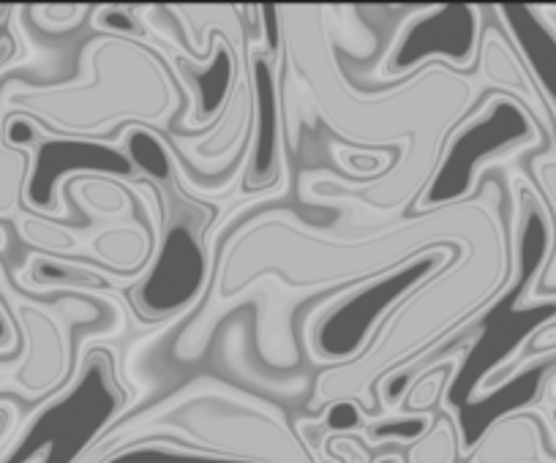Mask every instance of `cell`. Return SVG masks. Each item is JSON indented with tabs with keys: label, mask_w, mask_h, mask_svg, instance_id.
I'll return each instance as SVG.
<instances>
[{
	"label": "cell",
	"mask_w": 556,
	"mask_h": 463,
	"mask_svg": "<svg viewBox=\"0 0 556 463\" xmlns=\"http://www.w3.org/2000/svg\"><path fill=\"white\" fill-rule=\"evenodd\" d=\"M83 68L90 79L66 85L20 82L3 90V104L14 115L36 120L41 131L58 140L104 142L121 131L123 124L159 126L186 106L184 79L164 52L148 44V39L123 36H96L83 47Z\"/></svg>",
	"instance_id": "3"
},
{
	"label": "cell",
	"mask_w": 556,
	"mask_h": 463,
	"mask_svg": "<svg viewBox=\"0 0 556 463\" xmlns=\"http://www.w3.org/2000/svg\"><path fill=\"white\" fill-rule=\"evenodd\" d=\"M483 25V9L478 7L412 9L395 36H390L374 72L377 85L371 88L395 85L434 63H445L458 74H475Z\"/></svg>",
	"instance_id": "6"
},
{
	"label": "cell",
	"mask_w": 556,
	"mask_h": 463,
	"mask_svg": "<svg viewBox=\"0 0 556 463\" xmlns=\"http://www.w3.org/2000/svg\"><path fill=\"white\" fill-rule=\"evenodd\" d=\"M28 14L36 28H41L45 34L61 36L79 28L85 23V17L93 12L88 7H30Z\"/></svg>",
	"instance_id": "14"
},
{
	"label": "cell",
	"mask_w": 556,
	"mask_h": 463,
	"mask_svg": "<svg viewBox=\"0 0 556 463\" xmlns=\"http://www.w3.org/2000/svg\"><path fill=\"white\" fill-rule=\"evenodd\" d=\"M548 417H551V430H556V407L554 403L548 407Z\"/></svg>",
	"instance_id": "21"
},
{
	"label": "cell",
	"mask_w": 556,
	"mask_h": 463,
	"mask_svg": "<svg viewBox=\"0 0 556 463\" xmlns=\"http://www.w3.org/2000/svg\"><path fill=\"white\" fill-rule=\"evenodd\" d=\"M292 88L303 118L314 115L336 137L366 153H399L377 183L346 189L377 213H404L420 202L447 140L480 101V79L434 63L395 85L361 90L341 72L325 9H278Z\"/></svg>",
	"instance_id": "1"
},
{
	"label": "cell",
	"mask_w": 556,
	"mask_h": 463,
	"mask_svg": "<svg viewBox=\"0 0 556 463\" xmlns=\"http://www.w3.org/2000/svg\"><path fill=\"white\" fill-rule=\"evenodd\" d=\"M14 55H17V44L12 36H0V72L14 61Z\"/></svg>",
	"instance_id": "19"
},
{
	"label": "cell",
	"mask_w": 556,
	"mask_h": 463,
	"mask_svg": "<svg viewBox=\"0 0 556 463\" xmlns=\"http://www.w3.org/2000/svg\"><path fill=\"white\" fill-rule=\"evenodd\" d=\"M20 423V409L12 398H0V452L7 450L9 436L14 434Z\"/></svg>",
	"instance_id": "18"
},
{
	"label": "cell",
	"mask_w": 556,
	"mask_h": 463,
	"mask_svg": "<svg viewBox=\"0 0 556 463\" xmlns=\"http://www.w3.org/2000/svg\"><path fill=\"white\" fill-rule=\"evenodd\" d=\"M17 229L25 241L34 243V246H39V248H45V252L55 254V257L68 254L74 246H77L74 235H68L66 229L55 227V223L45 221V218H36V216L20 218Z\"/></svg>",
	"instance_id": "13"
},
{
	"label": "cell",
	"mask_w": 556,
	"mask_h": 463,
	"mask_svg": "<svg viewBox=\"0 0 556 463\" xmlns=\"http://www.w3.org/2000/svg\"><path fill=\"white\" fill-rule=\"evenodd\" d=\"M540 142L543 131L518 101L483 88L478 106L456 126L429 189L409 213L417 216L472 200L480 191L485 169L523 151H534Z\"/></svg>",
	"instance_id": "5"
},
{
	"label": "cell",
	"mask_w": 556,
	"mask_h": 463,
	"mask_svg": "<svg viewBox=\"0 0 556 463\" xmlns=\"http://www.w3.org/2000/svg\"><path fill=\"white\" fill-rule=\"evenodd\" d=\"M491 12L502 20V30L556 115V23L551 12L540 7H496Z\"/></svg>",
	"instance_id": "7"
},
{
	"label": "cell",
	"mask_w": 556,
	"mask_h": 463,
	"mask_svg": "<svg viewBox=\"0 0 556 463\" xmlns=\"http://www.w3.org/2000/svg\"><path fill=\"white\" fill-rule=\"evenodd\" d=\"M39 140H41V126L36 124V120L25 118V115H12V118L7 120V145L12 147V151L25 153Z\"/></svg>",
	"instance_id": "16"
},
{
	"label": "cell",
	"mask_w": 556,
	"mask_h": 463,
	"mask_svg": "<svg viewBox=\"0 0 556 463\" xmlns=\"http://www.w3.org/2000/svg\"><path fill=\"white\" fill-rule=\"evenodd\" d=\"M126 407L110 349L93 346L77 360V374L52 396L0 452V463H52L58 455L79 458Z\"/></svg>",
	"instance_id": "4"
},
{
	"label": "cell",
	"mask_w": 556,
	"mask_h": 463,
	"mask_svg": "<svg viewBox=\"0 0 556 463\" xmlns=\"http://www.w3.org/2000/svg\"><path fill=\"white\" fill-rule=\"evenodd\" d=\"M0 279H3V265H0Z\"/></svg>",
	"instance_id": "23"
},
{
	"label": "cell",
	"mask_w": 556,
	"mask_h": 463,
	"mask_svg": "<svg viewBox=\"0 0 556 463\" xmlns=\"http://www.w3.org/2000/svg\"><path fill=\"white\" fill-rule=\"evenodd\" d=\"M529 175L534 180V189L543 196L545 207H548L551 223H554V246H551L548 265H545L543 275H540L538 286L532 292V303L556 300V151L538 153L529 162Z\"/></svg>",
	"instance_id": "10"
},
{
	"label": "cell",
	"mask_w": 556,
	"mask_h": 463,
	"mask_svg": "<svg viewBox=\"0 0 556 463\" xmlns=\"http://www.w3.org/2000/svg\"><path fill=\"white\" fill-rule=\"evenodd\" d=\"M325 17L333 20V23H328V28L339 57L346 55V61L352 63H366L374 52L382 50L379 36L374 34L371 25L361 20V9L328 7L325 9Z\"/></svg>",
	"instance_id": "9"
},
{
	"label": "cell",
	"mask_w": 556,
	"mask_h": 463,
	"mask_svg": "<svg viewBox=\"0 0 556 463\" xmlns=\"http://www.w3.org/2000/svg\"><path fill=\"white\" fill-rule=\"evenodd\" d=\"M458 417L451 409L434 414V423L406 450V463H458Z\"/></svg>",
	"instance_id": "11"
},
{
	"label": "cell",
	"mask_w": 556,
	"mask_h": 463,
	"mask_svg": "<svg viewBox=\"0 0 556 463\" xmlns=\"http://www.w3.org/2000/svg\"><path fill=\"white\" fill-rule=\"evenodd\" d=\"M216 463H319L285 409L213 376H197L137 414H121L72 463H115L134 452Z\"/></svg>",
	"instance_id": "2"
},
{
	"label": "cell",
	"mask_w": 556,
	"mask_h": 463,
	"mask_svg": "<svg viewBox=\"0 0 556 463\" xmlns=\"http://www.w3.org/2000/svg\"><path fill=\"white\" fill-rule=\"evenodd\" d=\"M9 237H7V229H3V223H0V252H7V246H9Z\"/></svg>",
	"instance_id": "20"
},
{
	"label": "cell",
	"mask_w": 556,
	"mask_h": 463,
	"mask_svg": "<svg viewBox=\"0 0 556 463\" xmlns=\"http://www.w3.org/2000/svg\"><path fill=\"white\" fill-rule=\"evenodd\" d=\"M545 355H556V319L554 322H548L545 327H540L538 333L532 335V338L527 340V346L521 349V355H518L513 363L502 365V369H494L489 371V374L480 380L478 385V401H485V398L496 396V393L502 390L505 385H510L516 376H521L523 371H527L529 363H534V360L545 358Z\"/></svg>",
	"instance_id": "12"
},
{
	"label": "cell",
	"mask_w": 556,
	"mask_h": 463,
	"mask_svg": "<svg viewBox=\"0 0 556 463\" xmlns=\"http://www.w3.org/2000/svg\"><path fill=\"white\" fill-rule=\"evenodd\" d=\"M20 344L17 322L12 319L9 308L0 300V355H12Z\"/></svg>",
	"instance_id": "17"
},
{
	"label": "cell",
	"mask_w": 556,
	"mask_h": 463,
	"mask_svg": "<svg viewBox=\"0 0 556 463\" xmlns=\"http://www.w3.org/2000/svg\"><path fill=\"white\" fill-rule=\"evenodd\" d=\"M20 281L36 292H96L112 286L110 273L90 268L83 259L55 254H36L25 273H20Z\"/></svg>",
	"instance_id": "8"
},
{
	"label": "cell",
	"mask_w": 556,
	"mask_h": 463,
	"mask_svg": "<svg viewBox=\"0 0 556 463\" xmlns=\"http://www.w3.org/2000/svg\"><path fill=\"white\" fill-rule=\"evenodd\" d=\"M139 9L101 7L93 9V25L104 30V36H123V39H146V28L137 23Z\"/></svg>",
	"instance_id": "15"
},
{
	"label": "cell",
	"mask_w": 556,
	"mask_h": 463,
	"mask_svg": "<svg viewBox=\"0 0 556 463\" xmlns=\"http://www.w3.org/2000/svg\"><path fill=\"white\" fill-rule=\"evenodd\" d=\"M548 12H551V14H554V17H556V7H554V9H548Z\"/></svg>",
	"instance_id": "22"
}]
</instances>
